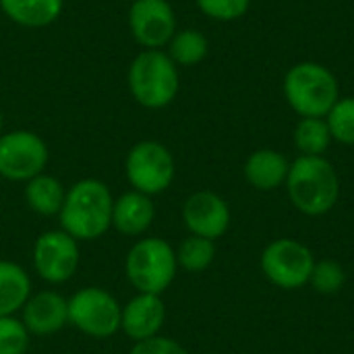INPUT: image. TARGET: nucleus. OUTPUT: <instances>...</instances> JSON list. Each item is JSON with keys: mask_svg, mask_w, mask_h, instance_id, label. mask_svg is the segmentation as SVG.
<instances>
[{"mask_svg": "<svg viewBox=\"0 0 354 354\" xmlns=\"http://www.w3.org/2000/svg\"><path fill=\"white\" fill-rule=\"evenodd\" d=\"M282 91L299 118H326L340 100V83L336 75L322 62L313 60L292 64L284 75Z\"/></svg>", "mask_w": 354, "mask_h": 354, "instance_id": "obj_3", "label": "nucleus"}, {"mask_svg": "<svg viewBox=\"0 0 354 354\" xmlns=\"http://www.w3.org/2000/svg\"><path fill=\"white\" fill-rule=\"evenodd\" d=\"M178 272L176 251L160 236L137 239L124 257V276L137 292L164 295Z\"/></svg>", "mask_w": 354, "mask_h": 354, "instance_id": "obj_5", "label": "nucleus"}, {"mask_svg": "<svg viewBox=\"0 0 354 354\" xmlns=\"http://www.w3.org/2000/svg\"><path fill=\"white\" fill-rule=\"evenodd\" d=\"M48 162V143L37 133L17 129L0 135V178L10 183H27L46 172Z\"/></svg>", "mask_w": 354, "mask_h": 354, "instance_id": "obj_8", "label": "nucleus"}, {"mask_svg": "<svg viewBox=\"0 0 354 354\" xmlns=\"http://www.w3.org/2000/svg\"><path fill=\"white\" fill-rule=\"evenodd\" d=\"M313 266L311 249L295 239H278L261 253V272L282 290H299L309 284Z\"/></svg>", "mask_w": 354, "mask_h": 354, "instance_id": "obj_9", "label": "nucleus"}, {"mask_svg": "<svg viewBox=\"0 0 354 354\" xmlns=\"http://www.w3.org/2000/svg\"><path fill=\"white\" fill-rule=\"evenodd\" d=\"M21 322L31 336H52L68 326V299L56 290L31 292L21 309Z\"/></svg>", "mask_w": 354, "mask_h": 354, "instance_id": "obj_14", "label": "nucleus"}, {"mask_svg": "<svg viewBox=\"0 0 354 354\" xmlns=\"http://www.w3.org/2000/svg\"><path fill=\"white\" fill-rule=\"evenodd\" d=\"M197 8L214 21L230 23L247 15L251 0H195Z\"/></svg>", "mask_w": 354, "mask_h": 354, "instance_id": "obj_26", "label": "nucleus"}, {"mask_svg": "<svg viewBox=\"0 0 354 354\" xmlns=\"http://www.w3.org/2000/svg\"><path fill=\"white\" fill-rule=\"evenodd\" d=\"M284 185L290 203L305 216H324L340 199V176L324 156H299Z\"/></svg>", "mask_w": 354, "mask_h": 354, "instance_id": "obj_2", "label": "nucleus"}, {"mask_svg": "<svg viewBox=\"0 0 354 354\" xmlns=\"http://www.w3.org/2000/svg\"><path fill=\"white\" fill-rule=\"evenodd\" d=\"M31 297L29 272L8 259H0V317L21 313Z\"/></svg>", "mask_w": 354, "mask_h": 354, "instance_id": "obj_19", "label": "nucleus"}, {"mask_svg": "<svg viewBox=\"0 0 354 354\" xmlns=\"http://www.w3.org/2000/svg\"><path fill=\"white\" fill-rule=\"evenodd\" d=\"M81 263L79 241H75L62 228L41 232L31 251V266L37 278L46 284H64L68 282Z\"/></svg>", "mask_w": 354, "mask_h": 354, "instance_id": "obj_10", "label": "nucleus"}, {"mask_svg": "<svg viewBox=\"0 0 354 354\" xmlns=\"http://www.w3.org/2000/svg\"><path fill=\"white\" fill-rule=\"evenodd\" d=\"M127 21L133 39L143 50H164L178 31L176 12L168 0H135Z\"/></svg>", "mask_w": 354, "mask_h": 354, "instance_id": "obj_11", "label": "nucleus"}, {"mask_svg": "<svg viewBox=\"0 0 354 354\" xmlns=\"http://www.w3.org/2000/svg\"><path fill=\"white\" fill-rule=\"evenodd\" d=\"M156 218V205L149 195L139 191H127L114 199L112 207V228L122 236H143Z\"/></svg>", "mask_w": 354, "mask_h": 354, "instance_id": "obj_15", "label": "nucleus"}, {"mask_svg": "<svg viewBox=\"0 0 354 354\" xmlns=\"http://www.w3.org/2000/svg\"><path fill=\"white\" fill-rule=\"evenodd\" d=\"M64 0H0V10L8 21L27 29H41L58 21Z\"/></svg>", "mask_w": 354, "mask_h": 354, "instance_id": "obj_17", "label": "nucleus"}, {"mask_svg": "<svg viewBox=\"0 0 354 354\" xmlns=\"http://www.w3.org/2000/svg\"><path fill=\"white\" fill-rule=\"evenodd\" d=\"M4 133V116H2V110H0V135Z\"/></svg>", "mask_w": 354, "mask_h": 354, "instance_id": "obj_28", "label": "nucleus"}, {"mask_svg": "<svg viewBox=\"0 0 354 354\" xmlns=\"http://www.w3.org/2000/svg\"><path fill=\"white\" fill-rule=\"evenodd\" d=\"M124 176L133 191L156 197L168 191L174 183V156L164 143L156 139H143L129 149L124 158Z\"/></svg>", "mask_w": 354, "mask_h": 354, "instance_id": "obj_6", "label": "nucleus"}, {"mask_svg": "<svg viewBox=\"0 0 354 354\" xmlns=\"http://www.w3.org/2000/svg\"><path fill=\"white\" fill-rule=\"evenodd\" d=\"M166 305L160 295L137 292L122 305L120 332L135 344L160 336L166 322Z\"/></svg>", "mask_w": 354, "mask_h": 354, "instance_id": "obj_13", "label": "nucleus"}, {"mask_svg": "<svg viewBox=\"0 0 354 354\" xmlns=\"http://www.w3.org/2000/svg\"><path fill=\"white\" fill-rule=\"evenodd\" d=\"M23 197L33 214L44 218H52V216L58 218L66 197V187L56 176L41 172L25 183Z\"/></svg>", "mask_w": 354, "mask_h": 354, "instance_id": "obj_18", "label": "nucleus"}, {"mask_svg": "<svg viewBox=\"0 0 354 354\" xmlns=\"http://www.w3.org/2000/svg\"><path fill=\"white\" fill-rule=\"evenodd\" d=\"M164 50L178 68L180 66L187 68V66H197L199 62L205 60L209 52V41L199 29L187 27V29H178Z\"/></svg>", "mask_w": 354, "mask_h": 354, "instance_id": "obj_20", "label": "nucleus"}, {"mask_svg": "<svg viewBox=\"0 0 354 354\" xmlns=\"http://www.w3.org/2000/svg\"><path fill=\"white\" fill-rule=\"evenodd\" d=\"M127 2H129V4H131V2H135V0H127Z\"/></svg>", "mask_w": 354, "mask_h": 354, "instance_id": "obj_29", "label": "nucleus"}, {"mask_svg": "<svg viewBox=\"0 0 354 354\" xmlns=\"http://www.w3.org/2000/svg\"><path fill=\"white\" fill-rule=\"evenodd\" d=\"M290 162L276 149H257L245 162V178L257 191H274L286 183Z\"/></svg>", "mask_w": 354, "mask_h": 354, "instance_id": "obj_16", "label": "nucleus"}, {"mask_svg": "<svg viewBox=\"0 0 354 354\" xmlns=\"http://www.w3.org/2000/svg\"><path fill=\"white\" fill-rule=\"evenodd\" d=\"M174 251H176L178 268H183L189 274L205 272L216 259V243L195 234H189Z\"/></svg>", "mask_w": 354, "mask_h": 354, "instance_id": "obj_22", "label": "nucleus"}, {"mask_svg": "<svg viewBox=\"0 0 354 354\" xmlns=\"http://www.w3.org/2000/svg\"><path fill=\"white\" fill-rule=\"evenodd\" d=\"M127 87L139 106L162 110L176 100L180 73L166 50H141L129 64Z\"/></svg>", "mask_w": 354, "mask_h": 354, "instance_id": "obj_4", "label": "nucleus"}, {"mask_svg": "<svg viewBox=\"0 0 354 354\" xmlns=\"http://www.w3.org/2000/svg\"><path fill=\"white\" fill-rule=\"evenodd\" d=\"M326 122L334 141L342 145H354V95L340 97L328 112Z\"/></svg>", "mask_w": 354, "mask_h": 354, "instance_id": "obj_23", "label": "nucleus"}, {"mask_svg": "<svg viewBox=\"0 0 354 354\" xmlns=\"http://www.w3.org/2000/svg\"><path fill=\"white\" fill-rule=\"evenodd\" d=\"M31 334L17 315L0 317V354H27Z\"/></svg>", "mask_w": 354, "mask_h": 354, "instance_id": "obj_24", "label": "nucleus"}, {"mask_svg": "<svg viewBox=\"0 0 354 354\" xmlns=\"http://www.w3.org/2000/svg\"><path fill=\"white\" fill-rule=\"evenodd\" d=\"M183 222L195 236L216 241L230 228V207L214 191H197L183 205Z\"/></svg>", "mask_w": 354, "mask_h": 354, "instance_id": "obj_12", "label": "nucleus"}, {"mask_svg": "<svg viewBox=\"0 0 354 354\" xmlns=\"http://www.w3.org/2000/svg\"><path fill=\"white\" fill-rule=\"evenodd\" d=\"M114 195L100 178H81L66 189L58 224L79 243H91L112 228Z\"/></svg>", "mask_w": 354, "mask_h": 354, "instance_id": "obj_1", "label": "nucleus"}, {"mask_svg": "<svg viewBox=\"0 0 354 354\" xmlns=\"http://www.w3.org/2000/svg\"><path fill=\"white\" fill-rule=\"evenodd\" d=\"M332 141L326 118H301L295 127V145L301 156H324Z\"/></svg>", "mask_w": 354, "mask_h": 354, "instance_id": "obj_21", "label": "nucleus"}, {"mask_svg": "<svg viewBox=\"0 0 354 354\" xmlns=\"http://www.w3.org/2000/svg\"><path fill=\"white\" fill-rule=\"evenodd\" d=\"M344 282H346V274H344V268L338 261H332V259L315 261L309 284L319 295H336V292L342 290Z\"/></svg>", "mask_w": 354, "mask_h": 354, "instance_id": "obj_25", "label": "nucleus"}, {"mask_svg": "<svg viewBox=\"0 0 354 354\" xmlns=\"http://www.w3.org/2000/svg\"><path fill=\"white\" fill-rule=\"evenodd\" d=\"M129 354H189L183 344H178L176 340L172 338H166V336H153L149 340H143V342H135L133 348L129 351Z\"/></svg>", "mask_w": 354, "mask_h": 354, "instance_id": "obj_27", "label": "nucleus"}, {"mask_svg": "<svg viewBox=\"0 0 354 354\" xmlns=\"http://www.w3.org/2000/svg\"><path fill=\"white\" fill-rule=\"evenodd\" d=\"M118 299L100 286H85L68 299V326L93 340L112 338L120 332Z\"/></svg>", "mask_w": 354, "mask_h": 354, "instance_id": "obj_7", "label": "nucleus"}, {"mask_svg": "<svg viewBox=\"0 0 354 354\" xmlns=\"http://www.w3.org/2000/svg\"><path fill=\"white\" fill-rule=\"evenodd\" d=\"M205 354H216V353H205Z\"/></svg>", "mask_w": 354, "mask_h": 354, "instance_id": "obj_30", "label": "nucleus"}]
</instances>
